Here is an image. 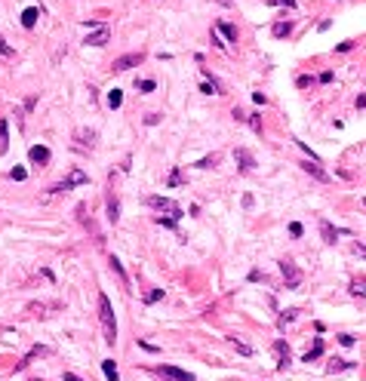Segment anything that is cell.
<instances>
[{
  "label": "cell",
  "instance_id": "cell-35",
  "mask_svg": "<svg viewBox=\"0 0 366 381\" xmlns=\"http://www.w3.org/2000/svg\"><path fill=\"white\" fill-rule=\"evenodd\" d=\"M290 234H293V237H302V234H305V228H302L299 222H293V225H290Z\"/></svg>",
  "mask_w": 366,
  "mask_h": 381
},
{
  "label": "cell",
  "instance_id": "cell-17",
  "mask_svg": "<svg viewBox=\"0 0 366 381\" xmlns=\"http://www.w3.org/2000/svg\"><path fill=\"white\" fill-rule=\"evenodd\" d=\"M271 34H274V37H290V34H293V22H274Z\"/></svg>",
  "mask_w": 366,
  "mask_h": 381
},
{
  "label": "cell",
  "instance_id": "cell-25",
  "mask_svg": "<svg viewBox=\"0 0 366 381\" xmlns=\"http://www.w3.org/2000/svg\"><path fill=\"white\" fill-rule=\"evenodd\" d=\"M345 369H354V363H351V360H336V363H330V372H345Z\"/></svg>",
  "mask_w": 366,
  "mask_h": 381
},
{
  "label": "cell",
  "instance_id": "cell-8",
  "mask_svg": "<svg viewBox=\"0 0 366 381\" xmlns=\"http://www.w3.org/2000/svg\"><path fill=\"white\" fill-rule=\"evenodd\" d=\"M28 160L37 163V166H46V163H49V148H46V145H31V148H28Z\"/></svg>",
  "mask_w": 366,
  "mask_h": 381
},
{
  "label": "cell",
  "instance_id": "cell-36",
  "mask_svg": "<svg viewBox=\"0 0 366 381\" xmlns=\"http://www.w3.org/2000/svg\"><path fill=\"white\" fill-rule=\"evenodd\" d=\"M336 49H339V52H351V49H354V40H345V43H339Z\"/></svg>",
  "mask_w": 366,
  "mask_h": 381
},
{
  "label": "cell",
  "instance_id": "cell-23",
  "mask_svg": "<svg viewBox=\"0 0 366 381\" xmlns=\"http://www.w3.org/2000/svg\"><path fill=\"white\" fill-rule=\"evenodd\" d=\"M160 298H163V289H151V292H145V295H142V302H145V305H157Z\"/></svg>",
  "mask_w": 366,
  "mask_h": 381
},
{
  "label": "cell",
  "instance_id": "cell-38",
  "mask_svg": "<svg viewBox=\"0 0 366 381\" xmlns=\"http://www.w3.org/2000/svg\"><path fill=\"white\" fill-rule=\"evenodd\" d=\"M139 348H145V351H151V354H157V351H160V348H157V345H151V342H139Z\"/></svg>",
  "mask_w": 366,
  "mask_h": 381
},
{
  "label": "cell",
  "instance_id": "cell-21",
  "mask_svg": "<svg viewBox=\"0 0 366 381\" xmlns=\"http://www.w3.org/2000/svg\"><path fill=\"white\" fill-rule=\"evenodd\" d=\"M120 105H123V92H120V89H111V92H108V108L117 111Z\"/></svg>",
  "mask_w": 366,
  "mask_h": 381
},
{
  "label": "cell",
  "instance_id": "cell-31",
  "mask_svg": "<svg viewBox=\"0 0 366 381\" xmlns=\"http://www.w3.org/2000/svg\"><path fill=\"white\" fill-rule=\"evenodd\" d=\"M111 268H114V274L126 283V271H123V265H120V258H111Z\"/></svg>",
  "mask_w": 366,
  "mask_h": 381
},
{
  "label": "cell",
  "instance_id": "cell-26",
  "mask_svg": "<svg viewBox=\"0 0 366 381\" xmlns=\"http://www.w3.org/2000/svg\"><path fill=\"white\" fill-rule=\"evenodd\" d=\"M136 89H142V92H154L157 83H154V80H136Z\"/></svg>",
  "mask_w": 366,
  "mask_h": 381
},
{
  "label": "cell",
  "instance_id": "cell-43",
  "mask_svg": "<svg viewBox=\"0 0 366 381\" xmlns=\"http://www.w3.org/2000/svg\"><path fill=\"white\" fill-rule=\"evenodd\" d=\"M213 46H216V49H225V43L219 40V34H216V31H213Z\"/></svg>",
  "mask_w": 366,
  "mask_h": 381
},
{
  "label": "cell",
  "instance_id": "cell-34",
  "mask_svg": "<svg viewBox=\"0 0 366 381\" xmlns=\"http://www.w3.org/2000/svg\"><path fill=\"white\" fill-rule=\"evenodd\" d=\"M176 185H182V172H179V169L169 172V188H176Z\"/></svg>",
  "mask_w": 366,
  "mask_h": 381
},
{
  "label": "cell",
  "instance_id": "cell-46",
  "mask_svg": "<svg viewBox=\"0 0 366 381\" xmlns=\"http://www.w3.org/2000/svg\"><path fill=\"white\" fill-rule=\"evenodd\" d=\"M157 120H160V114H148V117H145V123H148V126H154Z\"/></svg>",
  "mask_w": 366,
  "mask_h": 381
},
{
  "label": "cell",
  "instance_id": "cell-28",
  "mask_svg": "<svg viewBox=\"0 0 366 381\" xmlns=\"http://www.w3.org/2000/svg\"><path fill=\"white\" fill-rule=\"evenodd\" d=\"M216 163H219V157L213 154V157H203V160H197L194 166H197V169H209V166H216Z\"/></svg>",
  "mask_w": 366,
  "mask_h": 381
},
{
  "label": "cell",
  "instance_id": "cell-11",
  "mask_svg": "<svg viewBox=\"0 0 366 381\" xmlns=\"http://www.w3.org/2000/svg\"><path fill=\"white\" fill-rule=\"evenodd\" d=\"M302 169H305L308 175H314L317 182H330V172H326L320 163H314V160H305V163H302Z\"/></svg>",
  "mask_w": 366,
  "mask_h": 381
},
{
  "label": "cell",
  "instance_id": "cell-14",
  "mask_svg": "<svg viewBox=\"0 0 366 381\" xmlns=\"http://www.w3.org/2000/svg\"><path fill=\"white\" fill-rule=\"evenodd\" d=\"M216 31H222V34L228 37V43H237V37H240V34H237V28H234V25H228V22H216Z\"/></svg>",
  "mask_w": 366,
  "mask_h": 381
},
{
  "label": "cell",
  "instance_id": "cell-5",
  "mask_svg": "<svg viewBox=\"0 0 366 381\" xmlns=\"http://www.w3.org/2000/svg\"><path fill=\"white\" fill-rule=\"evenodd\" d=\"M145 62V52H126V55H120V58H114V71H129V68H139Z\"/></svg>",
  "mask_w": 366,
  "mask_h": 381
},
{
  "label": "cell",
  "instance_id": "cell-1",
  "mask_svg": "<svg viewBox=\"0 0 366 381\" xmlns=\"http://www.w3.org/2000/svg\"><path fill=\"white\" fill-rule=\"evenodd\" d=\"M99 320H102V326H105V342L114 345V342H117V320H114V311H111L108 295H99Z\"/></svg>",
  "mask_w": 366,
  "mask_h": 381
},
{
  "label": "cell",
  "instance_id": "cell-29",
  "mask_svg": "<svg viewBox=\"0 0 366 381\" xmlns=\"http://www.w3.org/2000/svg\"><path fill=\"white\" fill-rule=\"evenodd\" d=\"M157 225H160V228H176V225H179V218H176V215H166V218H163V215H157Z\"/></svg>",
  "mask_w": 366,
  "mask_h": 381
},
{
  "label": "cell",
  "instance_id": "cell-33",
  "mask_svg": "<svg viewBox=\"0 0 366 381\" xmlns=\"http://www.w3.org/2000/svg\"><path fill=\"white\" fill-rule=\"evenodd\" d=\"M339 345H342V348H354V335L342 332V335H339Z\"/></svg>",
  "mask_w": 366,
  "mask_h": 381
},
{
  "label": "cell",
  "instance_id": "cell-19",
  "mask_svg": "<svg viewBox=\"0 0 366 381\" xmlns=\"http://www.w3.org/2000/svg\"><path fill=\"white\" fill-rule=\"evenodd\" d=\"M37 15H40V12H37L34 6L25 9V12H22V25H25V28H34V25H37Z\"/></svg>",
  "mask_w": 366,
  "mask_h": 381
},
{
  "label": "cell",
  "instance_id": "cell-9",
  "mask_svg": "<svg viewBox=\"0 0 366 381\" xmlns=\"http://www.w3.org/2000/svg\"><path fill=\"white\" fill-rule=\"evenodd\" d=\"M274 354H277V369H286V366L293 363V357H290V345H286L283 338L274 342Z\"/></svg>",
  "mask_w": 366,
  "mask_h": 381
},
{
  "label": "cell",
  "instance_id": "cell-16",
  "mask_svg": "<svg viewBox=\"0 0 366 381\" xmlns=\"http://www.w3.org/2000/svg\"><path fill=\"white\" fill-rule=\"evenodd\" d=\"M317 357H323V338H317V342H314V348L302 357V363H314Z\"/></svg>",
  "mask_w": 366,
  "mask_h": 381
},
{
  "label": "cell",
  "instance_id": "cell-7",
  "mask_svg": "<svg viewBox=\"0 0 366 381\" xmlns=\"http://www.w3.org/2000/svg\"><path fill=\"white\" fill-rule=\"evenodd\" d=\"M111 40V25H95V31L86 37V46H105Z\"/></svg>",
  "mask_w": 366,
  "mask_h": 381
},
{
  "label": "cell",
  "instance_id": "cell-18",
  "mask_svg": "<svg viewBox=\"0 0 366 381\" xmlns=\"http://www.w3.org/2000/svg\"><path fill=\"white\" fill-rule=\"evenodd\" d=\"M6 148H9V123L0 120V154H6Z\"/></svg>",
  "mask_w": 366,
  "mask_h": 381
},
{
  "label": "cell",
  "instance_id": "cell-50",
  "mask_svg": "<svg viewBox=\"0 0 366 381\" xmlns=\"http://www.w3.org/2000/svg\"><path fill=\"white\" fill-rule=\"evenodd\" d=\"M363 209H366V197H363Z\"/></svg>",
  "mask_w": 366,
  "mask_h": 381
},
{
  "label": "cell",
  "instance_id": "cell-22",
  "mask_svg": "<svg viewBox=\"0 0 366 381\" xmlns=\"http://www.w3.org/2000/svg\"><path fill=\"white\" fill-rule=\"evenodd\" d=\"M231 348H234L237 354H243V357H253V348H249L246 342H240V338H231Z\"/></svg>",
  "mask_w": 366,
  "mask_h": 381
},
{
  "label": "cell",
  "instance_id": "cell-3",
  "mask_svg": "<svg viewBox=\"0 0 366 381\" xmlns=\"http://www.w3.org/2000/svg\"><path fill=\"white\" fill-rule=\"evenodd\" d=\"M77 185H89V175H86L83 169H71V175H68L65 182L52 185L49 191H52V194H65V191H71V188H77Z\"/></svg>",
  "mask_w": 366,
  "mask_h": 381
},
{
  "label": "cell",
  "instance_id": "cell-37",
  "mask_svg": "<svg viewBox=\"0 0 366 381\" xmlns=\"http://www.w3.org/2000/svg\"><path fill=\"white\" fill-rule=\"evenodd\" d=\"M296 86H299V89H305V86H311V77H308V74H302V77L296 80Z\"/></svg>",
  "mask_w": 366,
  "mask_h": 381
},
{
  "label": "cell",
  "instance_id": "cell-41",
  "mask_svg": "<svg viewBox=\"0 0 366 381\" xmlns=\"http://www.w3.org/2000/svg\"><path fill=\"white\" fill-rule=\"evenodd\" d=\"M354 252H357L360 258H366V246H363V243H354Z\"/></svg>",
  "mask_w": 366,
  "mask_h": 381
},
{
  "label": "cell",
  "instance_id": "cell-20",
  "mask_svg": "<svg viewBox=\"0 0 366 381\" xmlns=\"http://www.w3.org/2000/svg\"><path fill=\"white\" fill-rule=\"evenodd\" d=\"M108 218L117 225V218H120V203H117V197H108Z\"/></svg>",
  "mask_w": 366,
  "mask_h": 381
},
{
  "label": "cell",
  "instance_id": "cell-40",
  "mask_svg": "<svg viewBox=\"0 0 366 381\" xmlns=\"http://www.w3.org/2000/svg\"><path fill=\"white\" fill-rule=\"evenodd\" d=\"M268 3H274V6H296V0H268Z\"/></svg>",
  "mask_w": 366,
  "mask_h": 381
},
{
  "label": "cell",
  "instance_id": "cell-10",
  "mask_svg": "<svg viewBox=\"0 0 366 381\" xmlns=\"http://www.w3.org/2000/svg\"><path fill=\"white\" fill-rule=\"evenodd\" d=\"M234 160H237V166L243 169V172H249V169H256V157L246 151V148H237L234 151Z\"/></svg>",
  "mask_w": 366,
  "mask_h": 381
},
{
  "label": "cell",
  "instance_id": "cell-44",
  "mask_svg": "<svg viewBox=\"0 0 366 381\" xmlns=\"http://www.w3.org/2000/svg\"><path fill=\"white\" fill-rule=\"evenodd\" d=\"M253 102H256V105H265V102H268V98H265V95H262V92H253Z\"/></svg>",
  "mask_w": 366,
  "mask_h": 381
},
{
  "label": "cell",
  "instance_id": "cell-24",
  "mask_svg": "<svg viewBox=\"0 0 366 381\" xmlns=\"http://www.w3.org/2000/svg\"><path fill=\"white\" fill-rule=\"evenodd\" d=\"M296 314H299V311H283V314H280V320H277V326H280V329H286V326L296 320Z\"/></svg>",
  "mask_w": 366,
  "mask_h": 381
},
{
  "label": "cell",
  "instance_id": "cell-6",
  "mask_svg": "<svg viewBox=\"0 0 366 381\" xmlns=\"http://www.w3.org/2000/svg\"><path fill=\"white\" fill-rule=\"evenodd\" d=\"M280 274H283V280H286V289H296V286L302 283V274H299V268H296L290 258L280 262Z\"/></svg>",
  "mask_w": 366,
  "mask_h": 381
},
{
  "label": "cell",
  "instance_id": "cell-27",
  "mask_svg": "<svg viewBox=\"0 0 366 381\" xmlns=\"http://www.w3.org/2000/svg\"><path fill=\"white\" fill-rule=\"evenodd\" d=\"M246 123H249V126L262 135V114H249V117H246Z\"/></svg>",
  "mask_w": 366,
  "mask_h": 381
},
{
  "label": "cell",
  "instance_id": "cell-42",
  "mask_svg": "<svg viewBox=\"0 0 366 381\" xmlns=\"http://www.w3.org/2000/svg\"><path fill=\"white\" fill-rule=\"evenodd\" d=\"M330 28H333V22H330V18H323V22L317 25V31H330Z\"/></svg>",
  "mask_w": 366,
  "mask_h": 381
},
{
  "label": "cell",
  "instance_id": "cell-39",
  "mask_svg": "<svg viewBox=\"0 0 366 381\" xmlns=\"http://www.w3.org/2000/svg\"><path fill=\"white\" fill-rule=\"evenodd\" d=\"M333 77H336L333 71H323V74H320V83H333Z\"/></svg>",
  "mask_w": 366,
  "mask_h": 381
},
{
  "label": "cell",
  "instance_id": "cell-32",
  "mask_svg": "<svg viewBox=\"0 0 366 381\" xmlns=\"http://www.w3.org/2000/svg\"><path fill=\"white\" fill-rule=\"evenodd\" d=\"M9 178H12V182H25V178H28V172H25L22 166H15V169L9 172Z\"/></svg>",
  "mask_w": 366,
  "mask_h": 381
},
{
  "label": "cell",
  "instance_id": "cell-13",
  "mask_svg": "<svg viewBox=\"0 0 366 381\" xmlns=\"http://www.w3.org/2000/svg\"><path fill=\"white\" fill-rule=\"evenodd\" d=\"M74 142H77V148H92L95 145V132L92 129H77L74 132Z\"/></svg>",
  "mask_w": 366,
  "mask_h": 381
},
{
  "label": "cell",
  "instance_id": "cell-12",
  "mask_svg": "<svg viewBox=\"0 0 366 381\" xmlns=\"http://www.w3.org/2000/svg\"><path fill=\"white\" fill-rule=\"evenodd\" d=\"M320 234H323V243H330V246H333V243H336L345 231H339V228H333L326 218H320Z\"/></svg>",
  "mask_w": 366,
  "mask_h": 381
},
{
  "label": "cell",
  "instance_id": "cell-2",
  "mask_svg": "<svg viewBox=\"0 0 366 381\" xmlns=\"http://www.w3.org/2000/svg\"><path fill=\"white\" fill-rule=\"evenodd\" d=\"M145 206H151V209H160V212H169V215H176V218H182L185 212H182V206L176 203V200H169V197H160V194H151V197H145Z\"/></svg>",
  "mask_w": 366,
  "mask_h": 381
},
{
  "label": "cell",
  "instance_id": "cell-30",
  "mask_svg": "<svg viewBox=\"0 0 366 381\" xmlns=\"http://www.w3.org/2000/svg\"><path fill=\"white\" fill-rule=\"evenodd\" d=\"M12 55H15V49H12V46L0 37V58H12Z\"/></svg>",
  "mask_w": 366,
  "mask_h": 381
},
{
  "label": "cell",
  "instance_id": "cell-48",
  "mask_svg": "<svg viewBox=\"0 0 366 381\" xmlns=\"http://www.w3.org/2000/svg\"><path fill=\"white\" fill-rule=\"evenodd\" d=\"M357 108H366V95H357V102H354Z\"/></svg>",
  "mask_w": 366,
  "mask_h": 381
},
{
  "label": "cell",
  "instance_id": "cell-49",
  "mask_svg": "<svg viewBox=\"0 0 366 381\" xmlns=\"http://www.w3.org/2000/svg\"><path fill=\"white\" fill-rule=\"evenodd\" d=\"M219 3H222V6H231V0H219Z\"/></svg>",
  "mask_w": 366,
  "mask_h": 381
},
{
  "label": "cell",
  "instance_id": "cell-4",
  "mask_svg": "<svg viewBox=\"0 0 366 381\" xmlns=\"http://www.w3.org/2000/svg\"><path fill=\"white\" fill-rule=\"evenodd\" d=\"M154 372H157L160 378H166V381H197L191 372H185V369H179V366H169V363L154 366Z\"/></svg>",
  "mask_w": 366,
  "mask_h": 381
},
{
  "label": "cell",
  "instance_id": "cell-47",
  "mask_svg": "<svg viewBox=\"0 0 366 381\" xmlns=\"http://www.w3.org/2000/svg\"><path fill=\"white\" fill-rule=\"evenodd\" d=\"M62 381H83V378H80V375H74V372H65V375H62Z\"/></svg>",
  "mask_w": 366,
  "mask_h": 381
},
{
  "label": "cell",
  "instance_id": "cell-15",
  "mask_svg": "<svg viewBox=\"0 0 366 381\" xmlns=\"http://www.w3.org/2000/svg\"><path fill=\"white\" fill-rule=\"evenodd\" d=\"M102 372L108 381H120V372H117V363L114 360H102Z\"/></svg>",
  "mask_w": 366,
  "mask_h": 381
},
{
  "label": "cell",
  "instance_id": "cell-45",
  "mask_svg": "<svg viewBox=\"0 0 366 381\" xmlns=\"http://www.w3.org/2000/svg\"><path fill=\"white\" fill-rule=\"evenodd\" d=\"M234 120H240V123H246V114H243L240 108H234Z\"/></svg>",
  "mask_w": 366,
  "mask_h": 381
}]
</instances>
